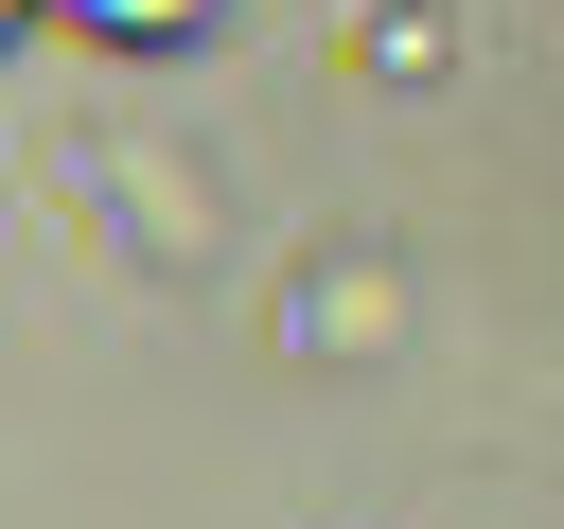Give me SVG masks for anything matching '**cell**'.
I'll return each instance as SVG.
<instances>
[{"label":"cell","instance_id":"6da1fadb","mask_svg":"<svg viewBox=\"0 0 564 529\" xmlns=\"http://www.w3.org/2000/svg\"><path fill=\"white\" fill-rule=\"evenodd\" d=\"M88 18H106V35H194L212 0H88Z\"/></svg>","mask_w":564,"mask_h":529}]
</instances>
